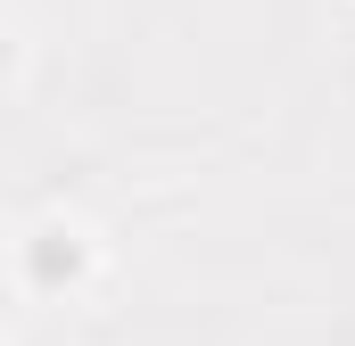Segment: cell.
I'll return each mask as SVG.
<instances>
[{
    "label": "cell",
    "instance_id": "1",
    "mask_svg": "<svg viewBox=\"0 0 355 346\" xmlns=\"http://www.w3.org/2000/svg\"><path fill=\"white\" fill-rule=\"evenodd\" d=\"M33 272H42V280H58V272H75V248H58V239H50V248L33 256Z\"/></svg>",
    "mask_w": 355,
    "mask_h": 346
}]
</instances>
